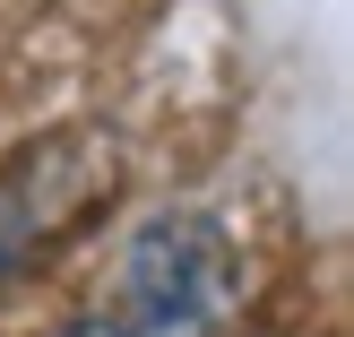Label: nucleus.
Instances as JSON below:
<instances>
[{
    "instance_id": "nucleus-2",
    "label": "nucleus",
    "mask_w": 354,
    "mask_h": 337,
    "mask_svg": "<svg viewBox=\"0 0 354 337\" xmlns=\"http://www.w3.org/2000/svg\"><path fill=\"white\" fill-rule=\"evenodd\" d=\"M113 182H121V138L104 121H61L26 138L0 165V277H26L61 242H78L113 208Z\"/></svg>"
},
{
    "instance_id": "nucleus-3",
    "label": "nucleus",
    "mask_w": 354,
    "mask_h": 337,
    "mask_svg": "<svg viewBox=\"0 0 354 337\" xmlns=\"http://www.w3.org/2000/svg\"><path fill=\"white\" fill-rule=\"evenodd\" d=\"M52 337H130L121 320H69V329H52Z\"/></svg>"
},
{
    "instance_id": "nucleus-1",
    "label": "nucleus",
    "mask_w": 354,
    "mask_h": 337,
    "mask_svg": "<svg viewBox=\"0 0 354 337\" xmlns=\"http://www.w3.org/2000/svg\"><path fill=\"white\" fill-rule=\"evenodd\" d=\"M242 311V251L216 217L165 208L121 242V329L130 337H225Z\"/></svg>"
}]
</instances>
